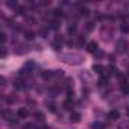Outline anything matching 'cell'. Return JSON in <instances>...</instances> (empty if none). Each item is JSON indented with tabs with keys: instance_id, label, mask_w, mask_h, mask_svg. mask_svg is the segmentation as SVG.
Returning <instances> with one entry per match:
<instances>
[{
	"instance_id": "cell-1",
	"label": "cell",
	"mask_w": 129,
	"mask_h": 129,
	"mask_svg": "<svg viewBox=\"0 0 129 129\" xmlns=\"http://www.w3.org/2000/svg\"><path fill=\"white\" fill-rule=\"evenodd\" d=\"M61 59H62L64 62H67V64H75V66H78V64H81V62L84 61V56L79 55V53L70 52V53H64V55H61Z\"/></svg>"
},
{
	"instance_id": "cell-2",
	"label": "cell",
	"mask_w": 129,
	"mask_h": 129,
	"mask_svg": "<svg viewBox=\"0 0 129 129\" xmlns=\"http://www.w3.org/2000/svg\"><path fill=\"white\" fill-rule=\"evenodd\" d=\"M127 47H129V44H127V41H126L124 38L117 40V43H115V50H117L118 53H124V52L127 50Z\"/></svg>"
},
{
	"instance_id": "cell-3",
	"label": "cell",
	"mask_w": 129,
	"mask_h": 129,
	"mask_svg": "<svg viewBox=\"0 0 129 129\" xmlns=\"http://www.w3.org/2000/svg\"><path fill=\"white\" fill-rule=\"evenodd\" d=\"M12 85H14V88H15L17 91H21V90L26 88V81H24L23 78H17V79H14Z\"/></svg>"
},
{
	"instance_id": "cell-4",
	"label": "cell",
	"mask_w": 129,
	"mask_h": 129,
	"mask_svg": "<svg viewBox=\"0 0 129 129\" xmlns=\"http://www.w3.org/2000/svg\"><path fill=\"white\" fill-rule=\"evenodd\" d=\"M3 118H5V120H8V121H9V123H12V124H17V118L12 115V112H11V111H6V109H5V111H3Z\"/></svg>"
},
{
	"instance_id": "cell-5",
	"label": "cell",
	"mask_w": 129,
	"mask_h": 129,
	"mask_svg": "<svg viewBox=\"0 0 129 129\" xmlns=\"http://www.w3.org/2000/svg\"><path fill=\"white\" fill-rule=\"evenodd\" d=\"M87 50H88L90 53H96V52L99 50V44H97V41H88V44H87Z\"/></svg>"
},
{
	"instance_id": "cell-6",
	"label": "cell",
	"mask_w": 129,
	"mask_h": 129,
	"mask_svg": "<svg viewBox=\"0 0 129 129\" xmlns=\"http://www.w3.org/2000/svg\"><path fill=\"white\" fill-rule=\"evenodd\" d=\"M52 49L56 50V52H61V49H62V40L61 38H55L53 43H52Z\"/></svg>"
},
{
	"instance_id": "cell-7",
	"label": "cell",
	"mask_w": 129,
	"mask_h": 129,
	"mask_svg": "<svg viewBox=\"0 0 129 129\" xmlns=\"http://www.w3.org/2000/svg\"><path fill=\"white\" fill-rule=\"evenodd\" d=\"M108 118L115 121V120H118V118H120V112H118L117 109H111V111L108 112Z\"/></svg>"
},
{
	"instance_id": "cell-8",
	"label": "cell",
	"mask_w": 129,
	"mask_h": 129,
	"mask_svg": "<svg viewBox=\"0 0 129 129\" xmlns=\"http://www.w3.org/2000/svg\"><path fill=\"white\" fill-rule=\"evenodd\" d=\"M27 115H29L27 108H20V109L17 111V117H18V118H26Z\"/></svg>"
},
{
	"instance_id": "cell-9",
	"label": "cell",
	"mask_w": 129,
	"mask_h": 129,
	"mask_svg": "<svg viewBox=\"0 0 129 129\" xmlns=\"http://www.w3.org/2000/svg\"><path fill=\"white\" fill-rule=\"evenodd\" d=\"M93 70H94L97 75H100V76H102V75L105 73V70H106V69H105L103 66H100V64H94V66H93Z\"/></svg>"
},
{
	"instance_id": "cell-10",
	"label": "cell",
	"mask_w": 129,
	"mask_h": 129,
	"mask_svg": "<svg viewBox=\"0 0 129 129\" xmlns=\"http://www.w3.org/2000/svg\"><path fill=\"white\" fill-rule=\"evenodd\" d=\"M64 108L69 109V111H73V108H75V102H73V99H67L66 102H64Z\"/></svg>"
},
{
	"instance_id": "cell-11",
	"label": "cell",
	"mask_w": 129,
	"mask_h": 129,
	"mask_svg": "<svg viewBox=\"0 0 129 129\" xmlns=\"http://www.w3.org/2000/svg\"><path fill=\"white\" fill-rule=\"evenodd\" d=\"M81 118H82V117H81V114H79L78 111H73V112H72V115H70V120H72L73 123H78V121H81Z\"/></svg>"
},
{
	"instance_id": "cell-12",
	"label": "cell",
	"mask_w": 129,
	"mask_h": 129,
	"mask_svg": "<svg viewBox=\"0 0 129 129\" xmlns=\"http://www.w3.org/2000/svg\"><path fill=\"white\" fill-rule=\"evenodd\" d=\"M24 69H26V70H29V72H34V70L37 69V64H35L34 61H27V62L24 64Z\"/></svg>"
},
{
	"instance_id": "cell-13",
	"label": "cell",
	"mask_w": 129,
	"mask_h": 129,
	"mask_svg": "<svg viewBox=\"0 0 129 129\" xmlns=\"http://www.w3.org/2000/svg\"><path fill=\"white\" fill-rule=\"evenodd\" d=\"M15 102H17V96H15V94L11 93V94L6 96V103H8V105H14Z\"/></svg>"
},
{
	"instance_id": "cell-14",
	"label": "cell",
	"mask_w": 129,
	"mask_h": 129,
	"mask_svg": "<svg viewBox=\"0 0 129 129\" xmlns=\"http://www.w3.org/2000/svg\"><path fill=\"white\" fill-rule=\"evenodd\" d=\"M6 6L11 9H18V3L17 0H6Z\"/></svg>"
},
{
	"instance_id": "cell-15",
	"label": "cell",
	"mask_w": 129,
	"mask_h": 129,
	"mask_svg": "<svg viewBox=\"0 0 129 129\" xmlns=\"http://www.w3.org/2000/svg\"><path fill=\"white\" fill-rule=\"evenodd\" d=\"M35 37H37V34L32 32V30H26V32H24V40H27V41H32Z\"/></svg>"
},
{
	"instance_id": "cell-16",
	"label": "cell",
	"mask_w": 129,
	"mask_h": 129,
	"mask_svg": "<svg viewBox=\"0 0 129 129\" xmlns=\"http://www.w3.org/2000/svg\"><path fill=\"white\" fill-rule=\"evenodd\" d=\"M27 52V47L24 46V44H20V46H17V49H15V53L17 55H23V53H26Z\"/></svg>"
},
{
	"instance_id": "cell-17",
	"label": "cell",
	"mask_w": 129,
	"mask_h": 129,
	"mask_svg": "<svg viewBox=\"0 0 129 129\" xmlns=\"http://www.w3.org/2000/svg\"><path fill=\"white\" fill-rule=\"evenodd\" d=\"M76 30H78V26L73 23V24H70V26H69V29H67V34H69L70 37H73V35L76 34Z\"/></svg>"
},
{
	"instance_id": "cell-18",
	"label": "cell",
	"mask_w": 129,
	"mask_h": 129,
	"mask_svg": "<svg viewBox=\"0 0 129 129\" xmlns=\"http://www.w3.org/2000/svg\"><path fill=\"white\" fill-rule=\"evenodd\" d=\"M41 76H43V79H44V81H49V79H52V78H53V72L46 70V72H43V73H41Z\"/></svg>"
},
{
	"instance_id": "cell-19",
	"label": "cell",
	"mask_w": 129,
	"mask_h": 129,
	"mask_svg": "<svg viewBox=\"0 0 129 129\" xmlns=\"http://www.w3.org/2000/svg\"><path fill=\"white\" fill-rule=\"evenodd\" d=\"M120 30H121L123 34H129V24H127L126 21H123V23L120 24Z\"/></svg>"
},
{
	"instance_id": "cell-20",
	"label": "cell",
	"mask_w": 129,
	"mask_h": 129,
	"mask_svg": "<svg viewBox=\"0 0 129 129\" xmlns=\"http://www.w3.org/2000/svg\"><path fill=\"white\" fill-rule=\"evenodd\" d=\"M91 127H93V129H105V124H103L102 121H94V123L91 124Z\"/></svg>"
},
{
	"instance_id": "cell-21",
	"label": "cell",
	"mask_w": 129,
	"mask_h": 129,
	"mask_svg": "<svg viewBox=\"0 0 129 129\" xmlns=\"http://www.w3.org/2000/svg\"><path fill=\"white\" fill-rule=\"evenodd\" d=\"M62 15H64V14H62V11H61V9H55V11H53V17H55V20L62 18Z\"/></svg>"
},
{
	"instance_id": "cell-22",
	"label": "cell",
	"mask_w": 129,
	"mask_h": 129,
	"mask_svg": "<svg viewBox=\"0 0 129 129\" xmlns=\"http://www.w3.org/2000/svg\"><path fill=\"white\" fill-rule=\"evenodd\" d=\"M49 27H50V29H58V27H59V20H55V18H53V20L50 21V26H49Z\"/></svg>"
},
{
	"instance_id": "cell-23",
	"label": "cell",
	"mask_w": 129,
	"mask_h": 129,
	"mask_svg": "<svg viewBox=\"0 0 129 129\" xmlns=\"http://www.w3.org/2000/svg\"><path fill=\"white\" fill-rule=\"evenodd\" d=\"M49 30H50V27H41V29H40V35L46 38V37L49 35Z\"/></svg>"
},
{
	"instance_id": "cell-24",
	"label": "cell",
	"mask_w": 129,
	"mask_h": 129,
	"mask_svg": "<svg viewBox=\"0 0 129 129\" xmlns=\"http://www.w3.org/2000/svg\"><path fill=\"white\" fill-rule=\"evenodd\" d=\"M53 78H55V79H61V78H64V72H62V70H56V72H53Z\"/></svg>"
},
{
	"instance_id": "cell-25",
	"label": "cell",
	"mask_w": 129,
	"mask_h": 129,
	"mask_svg": "<svg viewBox=\"0 0 129 129\" xmlns=\"http://www.w3.org/2000/svg\"><path fill=\"white\" fill-rule=\"evenodd\" d=\"M46 106L49 108V111H52V112H55L56 111V105L53 103V102H46Z\"/></svg>"
},
{
	"instance_id": "cell-26",
	"label": "cell",
	"mask_w": 129,
	"mask_h": 129,
	"mask_svg": "<svg viewBox=\"0 0 129 129\" xmlns=\"http://www.w3.org/2000/svg\"><path fill=\"white\" fill-rule=\"evenodd\" d=\"M79 14H81V15H88L90 11H88L87 6H81V8H79Z\"/></svg>"
},
{
	"instance_id": "cell-27",
	"label": "cell",
	"mask_w": 129,
	"mask_h": 129,
	"mask_svg": "<svg viewBox=\"0 0 129 129\" xmlns=\"http://www.w3.org/2000/svg\"><path fill=\"white\" fill-rule=\"evenodd\" d=\"M121 91H123L124 94H129V84H124V85H121Z\"/></svg>"
},
{
	"instance_id": "cell-28",
	"label": "cell",
	"mask_w": 129,
	"mask_h": 129,
	"mask_svg": "<svg viewBox=\"0 0 129 129\" xmlns=\"http://www.w3.org/2000/svg\"><path fill=\"white\" fill-rule=\"evenodd\" d=\"M118 129H129V124H127L126 121H121V123L118 124Z\"/></svg>"
},
{
	"instance_id": "cell-29",
	"label": "cell",
	"mask_w": 129,
	"mask_h": 129,
	"mask_svg": "<svg viewBox=\"0 0 129 129\" xmlns=\"http://www.w3.org/2000/svg\"><path fill=\"white\" fill-rule=\"evenodd\" d=\"M17 14L18 15H26V8H18L17 9Z\"/></svg>"
},
{
	"instance_id": "cell-30",
	"label": "cell",
	"mask_w": 129,
	"mask_h": 129,
	"mask_svg": "<svg viewBox=\"0 0 129 129\" xmlns=\"http://www.w3.org/2000/svg\"><path fill=\"white\" fill-rule=\"evenodd\" d=\"M35 120L43 121V120H44V115H43V114H40V112H35Z\"/></svg>"
},
{
	"instance_id": "cell-31",
	"label": "cell",
	"mask_w": 129,
	"mask_h": 129,
	"mask_svg": "<svg viewBox=\"0 0 129 129\" xmlns=\"http://www.w3.org/2000/svg\"><path fill=\"white\" fill-rule=\"evenodd\" d=\"M0 40H2V44L5 46V43H6V34H5V32L0 34Z\"/></svg>"
},
{
	"instance_id": "cell-32",
	"label": "cell",
	"mask_w": 129,
	"mask_h": 129,
	"mask_svg": "<svg viewBox=\"0 0 129 129\" xmlns=\"http://www.w3.org/2000/svg\"><path fill=\"white\" fill-rule=\"evenodd\" d=\"M6 55H8V50L5 46H2V58H6Z\"/></svg>"
},
{
	"instance_id": "cell-33",
	"label": "cell",
	"mask_w": 129,
	"mask_h": 129,
	"mask_svg": "<svg viewBox=\"0 0 129 129\" xmlns=\"http://www.w3.org/2000/svg\"><path fill=\"white\" fill-rule=\"evenodd\" d=\"M23 129H37V127H35L32 123H27V124H24V126H23Z\"/></svg>"
},
{
	"instance_id": "cell-34",
	"label": "cell",
	"mask_w": 129,
	"mask_h": 129,
	"mask_svg": "<svg viewBox=\"0 0 129 129\" xmlns=\"http://www.w3.org/2000/svg\"><path fill=\"white\" fill-rule=\"evenodd\" d=\"M93 29H94V23H93V21H90V23H88V26H87V30L90 32V30H93Z\"/></svg>"
},
{
	"instance_id": "cell-35",
	"label": "cell",
	"mask_w": 129,
	"mask_h": 129,
	"mask_svg": "<svg viewBox=\"0 0 129 129\" xmlns=\"http://www.w3.org/2000/svg\"><path fill=\"white\" fill-rule=\"evenodd\" d=\"M127 115H129V106H127Z\"/></svg>"
},
{
	"instance_id": "cell-36",
	"label": "cell",
	"mask_w": 129,
	"mask_h": 129,
	"mask_svg": "<svg viewBox=\"0 0 129 129\" xmlns=\"http://www.w3.org/2000/svg\"><path fill=\"white\" fill-rule=\"evenodd\" d=\"M127 75H129V69H127Z\"/></svg>"
}]
</instances>
